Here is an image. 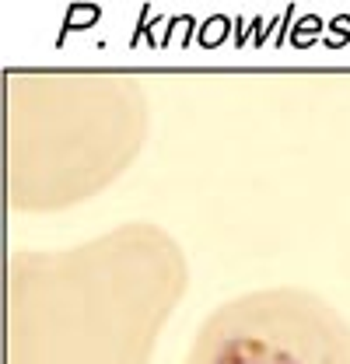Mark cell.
<instances>
[{
  "mask_svg": "<svg viewBox=\"0 0 350 364\" xmlns=\"http://www.w3.org/2000/svg\"><path fill=\"white\" fill-rule=\"evenodd\" d=\"M186 291V259L154 225L7 263L4 364H151Z\"/></svg>",
  "mask_w": 350,
  "mask_h": 364,
  "instance_id": "1",
  "label": "cell"
},
{
  "mask_svg": "<svg viewBox=\"0 0 350 364\" xmlns=\"http://www.w3.org/2000/svg\"><path fill=\"white\" fill-rule=\"evenodd\" d=\"M4 116L7 200L18 210H56L102 193L147 136L144 91L109 74L11 77Z\"/></svg>",
  "mask_w": 350,
  "mask_h": 364,
  "instance_id": "2",
  "label": "cell"
},
{
  "mask_svg": "<svg viewBox=\"0 0 350 364\" xmlns=\"http://www.w3.org/2000/svg\"><path fill=\"white\" fill-rule=\"evenodd\" d=\"M186 364H350V322L302 287L249 291L203 318Z\"/></svg>",
  "mask_w": 350,
  "mask_h": 364,
  "instance_id": "3",
  "label": "cell"
}]
</instances>
